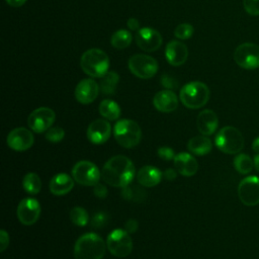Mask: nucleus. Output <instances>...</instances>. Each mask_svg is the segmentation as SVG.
Segmentation results:
<instances>
[{
    "label": "nucleus",
    "mask_w": 259,
    "mask_h": 259,
    "mask_svg": "<svg viewBox=\"0 0 259 259\" xmlns=\"http://www.w3.org/2000/svg\"><path fill=\"white\" fill-rule=\"evenodd\" d=\"M136 174L134 163L123 155L110 158L101 171L102 179L114 187H125L131 184Z\"/></svg>",
    "instance_id": "f257e3e1"
},
{
    "label": "nucleus",
    "mask_w": 259,
    "mask_h": 259,
    "mask_svg": "<svg viewBox=\"0 0 259 259\" xmlns=\"http://www.w3.org/2000/svg\"><path fill=\"white\" fill-rule=\"evenodd\" d=\"M105 255V243L95 233L82 235L75 244V259H102Z\"/></svg>",
    "instance_id": "f03ea898"
},
{
    "label": "nucleus",
    "mask_w": 259,
    "mask_h": 259,
    "mask_svg": "<svg viewBox=\"0 0 259 259\" xmlns=\"http://www.w3.org/2000/svg\"><path fill=\"white\" fill-rule=\"evenodd\" d=\"M80 66L85 74L93 78H101L108 72L109 58L102 50L90 49L81 56Z\"/></svg>",
    "instance_id": "7ed1b4c3"
},
{
    "label": "nucleus",
    "mask_w": 259,
    "mask_h": 259,
    "mask_svg": "<svg viewBox=\"0 0 259 259\" xmlns=\"http://www.w3.org/2000/svg\"><path fill=\"white\" fill-rule=\"evenodd\" d=\"M208 87L199 81L189 82L184 85L179 93L180 101L190 109H197L204 106L209 99Z\"/></svg>",
    "instance_id": "20e7f679"
},
{
    "label": "nucleus",
    "mask_w": 259,
    "mask_h": 259,
    "mask_svg": "<svg viewBox=\"0 0 259 259\" xmlns=\"http://www.w3.org/2000/svg\"><path fill=\"white\" fill-rule=\"evenodd\" d=\"M214 143L220 151L230 155L238 154L243 150L245 145L244 137L241 132L231 125L224 126L219 131Z\"/></svg>",
    "instance_id": "39448f33"
},
{
    "label": "nucleus",
    "mask_w": 259,
    "mask_h": 259,
    "mask_svg": "<svg viewBox=\"0 0 259 259\" xmlns=\"http://www.w3.org/2000/svg\"><path fill=\"white\" fill-rule=\"evenodd\" d=\"M116 142L123 148L136 147L142 138V131L139 124L131 119L118 120L113 128Z\"/></svg>",
    "instance_id": "423d86ee"
},
{
    "label": "nucleus",
    "mask_w": 259,
    "mask_h": 259,
    "mask_svg": "<svg viewBox=\"0 0 259 259\" xmlns=\"http://www.w3.org/2000/svg\"><path fill=\"white\" fill-rule=\"evenodd\" d=\"M130 71L141 79H150L158 71V62L151 56L137 54L130 58L127 62Z\"/></svg>",
    "instance_id": "0eeeda50"
},
{
    "label": "nucleus",
    "mask_w": 259,
    "mask_h": 259,
    "mask_svg": "<svg viewBox=\"0 0 259 259\" xmlns=\"http://www.w3.org/2000/svg\"><path fill=\"white\" fill-rule=\"evenodd\" d=\"M106 247L112 255L122 258L131 254L133 242L125 230L115 229L107 236Z\"/></svg>",
    "instance_id": "6e6552de"
},
{
    "label": "nucleus",
    "mask_w": 259,
    "mask_h": 259,
    "mask_svg": "<svg viewBox=\"0 0 259 259\" xmlns=\"http://www.w3.org/2000/svg\"><path fill=\"white\" fill-rule=\"evenodd\" d=\"M236 64L247 70L259 67V46L253 42H244L238 46L234 52Z\"/></svg>",
    "instance_id": "1a4fd4ad"
},
{
    "label": "nucleus",
    "mask_w": 259,
    "mask_h": 259,
    "mask_svg": "<svg viewBox=\"0 0 259 259\" xmlns=\"http://www.w3.org/2000/svg\"><path fill=\"white\" fill-rule=\"evenodd\" d=\"M74 180L84 186H95L99 183L101 173L95 164L89 161H80L72 169Z\"/></svg>",
    "instance_id": "9d476101"
},
{
    "label": "nucleus",
    "mask_w": 259,
    "mask_h": 259,
    "mask_svg": "<svg viewBox=\"0 0 259 259\" xmlns=\"http://www.w3.org/2000/svg\"><path fill=\"white\" fill-rule=\"evenodd\" d=\"M238 196L247 206L259 204V177L252 175L244 178L238 186Z\"/></svg>",
    "instance_id": "9b49d317"
},
{
    "label": "nucleus",
    "mask_w": 259,
    "mask_h": 259,
    "mask_svg": "<svg viewBox=\"0 0 259 259\" xmlns=\"http://www.w3.org/2000/svg\"><path fill=\"white\" fill-rule=\"evenodd\" d=\"M56 119V113L49 107H38L34 109L27 118L28 126L37 134L47 132L52 127Z\"/></svg>",
    "instance_id": "f8f14e48"
},
{
    "label": "nucleus",
    "mask_w": 259,
    "mask_h": 259,
    "mask_svg": "<svg viewBox=\"0 0 259 259\" xmlns=\"http://www.w3.org/2000/svg\"><path fill=\"white\" fill-rule=\"evenodd\" d=\"M162 41V35L157 29L151 27H143L137 31V46L145 52L151 53L157 51L158 49H160Z\"/></svg>",
    "instance_id": "ddd939ff"
},
{
    "label": "nucleus",
    "mask_w": 259,
    "mask_h": 259,
    "mask_svg": "<svg viewBox=\"0 0 259 259\" xmlns=\"http://www.w3.org/2000/svg\"><path fill=\"white\" fill-rule=\"evenodd\" d=\"M16 213L21 224L25 226L33 225L40 215L39 202L31 197L23 198L17 206Z\"/></svg>",
    "instance_id": "4468645a"
},
{
    "label": "nucleus",
    "mask_w": 259,
    "mask_h": 259,
    "mask_svg": "<svg viewBox=\"0 0 259 259\" xmlns=\"http://www.w3.org/2000/svg\"><path fill=\"white\" fill-rule=\"evenodd\" d=\"M33 135L25 127H16L7 136V145L14 151L22 152L33 145Z\"/></svg>",
    "instance_id": "2eb2a0df"
},
{
    "label": "nucleus",
    "mask_w": 259,
    "mask_h": 259,
    "mask_svg": "<svg viewBox=\"0 0 259 259\" xmlns=\"http://www.w3.org/2000/svg\"><path fill=\"white\" fill-rule=\"evenodd\" d=\"M100 87L93 79L81 80L75 88V97L78 102L82 104H89L93 102L99 93Z\"/></svg>",
    "instance_id": "dca6fc26"
},
{
    "label": "nucleus",
    "mask_w": 259,
    "mask_h": 259,
    "mask_svg": "<svg viewBox=\"0 0 259 259\" xmlns=\"http://www.w3.org/2000/svg\"><path fill=\"white\" fill-rule=\"evenodd\" d=\"M87 139L94 145L104 144L110 137L111 125L102 118L92 121L87 128Z\"/></svg>",
    "instance_id": "f3484780"
},
{
    "label": "nucleus",
    "mask_w": 259,
    "mask_h": 259,
    "mask_svg": "<svg viewBox=\"0 0 259 259\" xmlns=\"http://www.w3.org/2000/svg\"><path fill=\"white\" fill-rule=\"evenodd\" d=\"M165 57L167 62L174 67L183 65L188 57V50L186 45L178 40L169 41L165 49Z\"/></svg>",
    "instance_id": "a211bd4d"
},
{
    "label": "nucleus",
    "mask_w": 259,
    "mask_h": 259,
    "mask_svg": "<svg viewBox=\"0 0 259 259\" xmlns=\"http://www.w3.org/2000/svg\"><path fill=\"white\" fill-rule=\"evenodd\" d=\"M153 104L161 112H172L178 107V97L171 90H161L154 96Z\"/></svg>",
    "instance_id": "6ab92c4d"
},
{
    "label": "nucleus",
    "mask_w": 259,
    "mask_h": 259,
    "mask_svg": "<svg viewBox=\"0 0 259 259\" xmlns=\"http://www.w3.org/2000/svg\"><path fill=\"white\" fill-rule=\"evenodd\" d=\"M196 125L200 134L203 136L212 135L219 125V118L211 109H204L199 112L196 118Z\"/></svg>",
    "instance_id": "aec40b11"
},
{
    "label": "nucleus",
    "mask_w": 259,
    "mask_h": 259,
    "mask_svg": "<svg viewBox=\"0 0 259 259\" xmlns=\"http://www.w3.org/2000/svg\"><path fill=\"white\" fill-rule=\"evenodd\" d=\"M173 160L177 172L182 176H193L198 170L197 161L188 153H179L178 155H175Z\"/></svg>",
    "instance_id": "412c9836"
},
{
    "label": "nucleus",
    "mask_w": 259,
    "mask_h": 259,
    "mask_svg": "<svg viewBox=\"0 0 259 259\" xmlns=\"http://www.w3.org/2000/svg\"><path fill=\"white\" fill-rule=\"evenodd\" d=\"M74 178L66 173L55 175L50 182V190L54 195H65L74 187Z\"/></svg>",
    "instance_id": "4be33fe9"
},
{
    "label": "nucleus",
    "mask_w": 259,
    "mask_h": 259,
    "mask_svg": "<svg viewBox=\"0 0 259 259\" xmlns=\"http://www.w3.org/2000/svg\"><path fill=\"white\" fill-rule=\"evenodd\" d=\"M163 173L154 166L147 165L142 167L137 174L138 182L145 187H153L159 184Z\"/></svg>",
    "instance_id": "5701e85b"
},
{
    "label": "nucleus",
    "mask_w": 259,
    "mask_h": 259,
    "mask_svg": "<svg viewBox=\"0 0 259 259\" xmlns=\"http://www.w3.org/2000/svg\"><path fill=\"white\" fill-rule=\"evenodd\" d=\"M188 150L197 156L206 155L211 151L212 144L206 136H195L191 138L187 143Z\"/></svg>",
    "instance_id": "b1692460"
},
{
    "label": "nucleus",
    "mask_w": 259,
    "mask_h": 259,
    "mask_svg": "<svg viewBox=\"0 0 259 259\" xmlns=\"http://www.w3.org/2000/svg\"><path fill=\"white\" fill-rule=\"evenodd\" d=\"M99 112L106 119L115 120L120 116V107L115 101L104 99L99 104Z\"/></svg>",
    "instance_id": "393cba45"
},
{
    "label": "nucleus",
    "mask_w": 259,
    "mask_h": 259,
    "mask_svg": "<svg viewBox=\"0 0 259 259\" xmlns=\"http://www.w3.org/2000/svg\"><path fill=\"white\" fill-rule=\"evenodd\" d=\"M118 80H119V76L116 72L114 71L107 72L103 77H101V81L99 84L100 91L106 95L113 94L116 89Z\"/></svg>",
    "instance_id": "a878e982"
},
{
    "label": "nucleus",
    "mask_w": 259,
    "mask_h": 259,
    "mask_svg": "<svg viewBox=\"0 0 259 259\" xmlns=\"http://www.w3.org/2000/svg\"><path fill=\"white\" fill-rule=\"evenodd\" d=\"M132 34L126 29H118L116 30L110 38V44L112 47L118 50L126 49L132 44Z\"/></svg>",
    "instance_id": "bb28decb"
},
{
    "label": "nucleus",
    "mask_w": 259,
    "mask_h": 259,
    "mask_svg": "<svg viewBox=\"0 0 259 259\" xmlns=\"http://www.w3.org/2000/svg\"><path fill=\"white\" fill-rule=\"evenodd\" d=\"M22 186L27 193L37 194L41 188V180L37 174L29 172L23 177Z\"/></svg>",
    "instance_id": "cd10ccee"
},
{
    "label": "nucleus",
    "mask_w": 259,
    "mask_h": 259,
    "mask_svg": "<svg viewBox=\"0 0 259 259\" xmlns=\"http://www.w3.org/2000/svg\"><path fill=\"white\" fill-rule=\"evenodd\" d=\"M234 167L240 174H249L254 168V161L247 154H238L234 158Z\"/></svg>",
    "instance_id": "c85d7f7f"
},
{
    "label": "nucleus",
    "mask_w": 259,
    "mask_h": 259,
    "mask_svg": "<svg viewBox=\"0 0 259 259\" xmlns=\"http://www.w3.org/2000/svg\"><path fill=\"white\" fill-rule=\"evenodd\" d=\"M70 219L74 225L78 227H84L87 225L89 217L83 207L75 206L70 211Z\"/></svg>",
    "instance_id": "c756f323"
},
{
    "label": "nucleus",
    "mask_w": 259,
    "mask_h": 259,
    "mask_svg": "<svg viewBox=\"0 0 259 259\" xmlns=\"http://www.w3.org/2000/svg\"><path fill=\"white\" fill-rule=\"evenodd\" d=\"M194 28L190 23H181L176 26L174 35L179 39H187L193 34Z\"/></svg>",
    "instance_id": "7c9ffc66"
},
{
    "label": "nucleus",
    "mask_w": 259,
    "mask_h": 259,
    "mask_svg": "<svg viewBox=\"0 0 259 259\" xmlns=\"http://www.w3.org/2000/svg\"><path fill=\"white\" fill-rule=\"evenodd\" d=\"M65 137V131L60 126L50 127L46 132V139L51 143H59Z\"/></svg>",
    "instance_id": "2f4dec72"
},
{
    "label": "nucleus",
    "mask_w": 259,
    "mask_h": 259,
    "mask_svg": "<svg viewBox=\"0 0 259 259\" xmlns=\"http://www.w3.org/2000/svg\"><path fill=\"white\" fill-rule=\"evenodd\" d=\"M245 11L252 16H259V0H243Z\"/></svg>",
    "instance_id": "473e14b6"
},
{
    "label": "nucleus",
    "mask_w": 259,
    "mask_h": 259,
    "mask_svg": "<svg viewBox=\"0 0 259 259\" xmlns=\"http://www.w3.org/2000/svg\"><path fill=\"white\" fill-rule=\"evenodd\" d=\"M157 154H158V156L161 159L166 160V161H170V160L175 158L174 151L171 148H169V147H161V148H159L158 151H157Z\"/></svg>",
    "instance_id": "72a5a7b5"
},
{
    "label": "nucleus",
    "mask_w": 259,
    "mask_h": 259,
    "mask_svg": "<svg viewBox=\"0 0 259 259\" xmlns=\"http://www.w3.org/2000/svg\"><path fill=\"white\" fill-rule=\"evenodd\" d=\"M0 251L3 252L9 245V235L6 233L5 230L0 231Z\"/></svg>",
    "instance_id": "f704fd0d"
},
{
    "label": "nucleus",
    "mask_w": 259,
    "mask_h": 259,
    "mask_svg": "<svg viewBox=\"0 0 259 259\" xmlns=\"http://www.w3.org/2000/svg\"><path fill=\"white\" fill-rule=\"evenodd\" d=\"M94 194L95 196L99 197V198H104L106 195H107V189L106 187L101 184V183H97L95 186H94Z\"/></svg>",
    "instance_id": "c9c22d12"
},
{
    "label": "nucleus",
    "mask_w": 259,
    "mask_h": 259,
    "mask_svg": "<svg viewBox=\"0 0 259 259\" xmlns=\"http://www.w3.org/2000/svg\"><path fill=\"white\" fill-rule=\"evenodd\" d=\"M106 222V215H104V213L102 212H98L94 215L93 220H92V225L94 227H102Z\"/></svg>",
    "instance_id": "e433bc0d"
},
{
    "label": "nucleus",
    "mask_w": 259,
    "mask_h": 259,
    "mask_svg": "<svg viewBox=\"0 0 259 259\" xmlns=\"http://www.w3.org/2000/svg\"><path fill=\"white\" fill-rule=\"evenodd\" d=\"M124 229L127 233L136 232L138 229V222L136 220H128L124 225Z\"/></svg>",
    "instance_id": "4c0bfd02"
},
{
    "label": "nucleus",
    "mask_w": 259,
    "mask_h": 259,
    "mask_svg": "<svg viewBox=\"0 0 259 259\" xmlns=\"http://www.w3.org/2000/svg\"><path fill=\"white\" fill-rule=\"evenodd\" d=\"M163 176H164L165 179L172 181V180H174V179L176 178L177 172H176L175 170H173V169L170 168V169H167V170H165V171L163 172Z\"/></svg>",
    "instance_id": "58836bf2"
},
{
    "label": "nucleus",
    "mask_w": 259,
    "mask_h": 259,
    "mask_svg": "<svg viewBox=\"0 0 259 259\" xmlns=\"http://www.w3.org/2000/svg\"><path fill=\"white\" fill-rule=\"evenodd\" d=\"M126 25H127V27H128L131 30H137V29L139 28L140 23H139V20H138V19H136V18H134V17H131V18L127 19Z\"/></svg>",
    "instance_id": "ea45409f"
},
{
    "label": "nucleus",
    "mask_w": 259,
    "mask_h": 259,
    "mask_svg": "<svg viewBox=\"0 0 259 259\" xmlns=\"http://www.w3.org/2000/svg\"><path fill=\"white\" fill-rule=\"evenodd\" d=\"M6 3L12 7H20L22 6L27 0H5Z\"/></svg>",
    "instance_id": "a19ab883"
},
{
    "label": "nucleus",
    "mask_w": 259,
    "mask_h": 259,
    "mask_svg": "<svg viewBox=\"0 0 259 259\" xmlns=\"http://www.w3.org/2000/svg\"><path fill=\"white\" fill-rule=\"evenodd\" d=\"M252 150H253L255 153L259 154V137L256 138V139L253 141V143H252Z\"/></svg>",
    "instance_id": "79ce46f5"
},
{
    "label": "nucleus",
    "mask_w": 259,
    "mask_h": 259,
    "mask_svg": "<svg viewBox=\"0 0 259 259\" xmlns=\"http://www.w3.org/2000/svg\"><path fill=\"white\" fill-rule=\"evenodd\" d=\"M253 161H254V168L259 172V154H257V155L254 157Z\"/></svg>",
    "instance_id": "37998d69"
}]
</instances>
